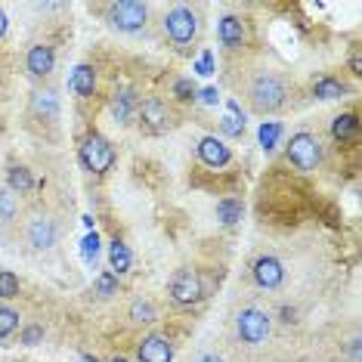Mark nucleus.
<instances>
[{
    "mask_svg": "<svg viewBox=\"0 0 362 362\" xmlns=\"http://www.w3.org/2000/svg\"><path fill=\"white\" fill-rule=\"evenodd\" d=\"M238 90H242L245 103H248L251 112L257 115H276L288 105V96H291V81L285 78V71L269 69V65H257L251 69L245 81H238Z\"/></svg>",
    "mask_w": 362,
    "mask_h": 362,
    "instance_id": "obj_1",
    "label": "nucleus"
},
{
    "mask_svg": "<svg viewBox=\"0 0 362 362\" xmlns=\"http://www.w3.org/2000/svg\"><path fill=\"white\" fill-rule=\"evenodd\" d=\"M204 28V10L192 4H174L161 16V31L164 40L174 47L177 53H192Z\"/></svg>",
    "mask_w": 362,
    "mask_h": 362,
    "instance_id": "obj_2",
    "label": "nucleus"
},
{
    "mask_svg": "<svg viewBox=\"0 0 362 362\" xmlns=\"http://www.w3.org/2000/svg\"><path fill=\"white\" fill-rule=\"evenodd\" d=\"M149 4H139V0H118V4L105 6V25L118 35H139L149 25Z\"/></svg>",
    "mask_w": 362,
    "mask_h": 362,
    "instance_id": "obj_3",
    "label": "nucleus"
},
{
    "mask_svg": "<svg viewBox=\"0 0 362 362\" xmlns=\"http://www.w3.org/2000/svg\"><path fill=\"white\" fill-rule=\"evenodd\" d=\"M233 325H235V337L242 344H248V347H260L273 334V316L260 307H242L235 313Z\"/></svg>",
    "mask_w": 362,
    "mask_h": 362,
    "instance_id": "obj_4",
    "label": "nucleus"
},
{
    "mask_svg": "<svg viewBox=\"0 0 362 362\" xmlns=\"http://www.w3.org/2000/svg\"><path fill=\"white\" fill-rule=\"evenodd\" d=\"M136 124H139V130H146V134H152V136L164 134V130H170L177 124L174 105L168 100H161V96H146V100H139Z\"/></svg>",
    "mask_w": 362,
    "mask_h": 362,
    "instance_id": "obj_5",
    "label": "nucleus"
},
{
    "mask_svg": "<svg viewBox=\"0 0 362 362\" xmlns=\"http://www.w3.org/2000/svg\"><path fill=\"white\" fill-rule=\"evenodd\" d=\"M285 155L298 170L310 174V170H316L319 161H322V143H319V136L310 134V130H298V134H291V139L285 143Z\"/></svg>",
    "mask_w": 362,
    "mask_h": 362,
    "instance_id": "obj_6",
    "label": "nucleus"
},
{
    "mask_svg": "<svg viewBox=\"0 0 362 362\" xmlns=\"http://www.w3.org/2000/svg\"><path fill=\"white\" fill-rule=\"evenodd\" d=\"M78 158H81V164H84L90 174H105V170H112V164H115L118 155H115V146L105 136L87 134L84 139H81V146H78Z\"/></svg>",
    "mask_w": 362,
    "mask_h": 362,
    "instance_id": "obj_7",
    "label": "nucleus"
},
{
    "mask_svg": "<svg viewBox=\"0 0 362 362\" xmlns=\"http://www.w3.org/2000/svg\"><path fill=\"white\" fill-rule=\"evenodd\" d=\"M22 238H25V245L31 251H50L56 242H59V223H56L53 214H31L25 220V226H22Z\"/></svg>",
    "mask_w": 362,
    "mask_h": 362,
    "instance_id": "obj_8",
    "label": "nucleus"
},
{
    "mask_svg": "<svg viewBox=\"0 0 362 362\" xmlns=\"http://www.w3.org/2000/svg\"><path fill=\"white\" fill-rule=\"evenodd\" d=\"M168 298L174 303H180V307H192V303H199L204 298V285H202L199 269H192V267L177 269L168 282Z\"/></svg>",
    "mask_w": 362,
    "mask_h": 362,
    "instance_id": "obj_9",
    "label": "nucleus"
},
{
    "mask_svg": "<svg viewBox=\"0 0 362 362\" xmlns=\"http://www.w3.org/2000/svg\"><path fill=\"white\" fill-rule=\"evenodd\" d=\"M28 118L37 124H56L59 121V93L53 87H37L28 100Z\"/></svg>",
    "mask_w": 362,
    "mask_h": 362,
    "instance_id": "obj_10",
    "label": "nucleus"
},
{
    "mask_svg": "<svg viewBox=\"0 0 362 362\" xmlns=\"http://www.w3.org/2000/svg\"><path fill=\"white\" fill-rule=\"evenodd\" d=\"M251 276H254V282H257V288H263V291H276V288H282V282H285V267L279 257H273V254H263V257L254 260Z\"/></svg>",
    "mask_w": 362,
    "mask_h": 362,
    "instance_id": "obj_11",
    "label": "nucleus"
},
{
    "mask_svg": "<svg viewBox=\"0 0 362 362\" xmlns=\"http://www.w3.org/2000/svg\"><path fill=\"white\" fill-rule=\"evenodd\" d=\"M217 37H220V47H223L226 53H235L242 50L245 44H248V22L242 19V16H223L217 25Z\"/></svg>",
    "mask_w": 362,
    "mask_h": 362,
    "instance_id": "obj_12",
    "label": "nucleus"
},
{
    "mask_svg": "<svg viewBox=\"0 0 362 362\" xmlns=\"http://www.w3.org/2000/svg\"><path fill=\"white\" fill-rule=\"evenodd\" d=\"M53 69H56V50H53L50 44L28 47V53H25V71H28V78L47 81V78L53 75Z\"/></svg>",
    "mask_w": 362,
    "mask_h": 362,
    "instance_id": "obj_13",
    "label": "nucleus"
},
{
    "mask_svg": "<svg viewBox=\"0 0 362 362\" xmlns=\"http://www.w3.org/2000/svg\"><path fill=\"white\" fill-rule=\"evenodd\" d=\"M136 359L139 362H170L174 359V344L161 334H149L136 347Z\"/></svg>",
    "mask_w": 362,
    "mask_h": 362,
    "instance_id": "obj_14",
    "label": "nucleus"
},
{
    "mask_svg": "<svg viewBox=\"0 0 362 362\" xmlns=\"http://www.w3.org/2000/svg\"><path fill=\"white\" fill-rule=\"evenodd\" d=\"M199 158L208 164V168H226V164L233 161V149H229L220 136H202L199 139Z\"/></svg>",
    "mask_w": 362,
    "mask_h": 362,
    "instance_id": "obj_15",
    "label": "nucleus"
},
{
    "mask_svg": "<svg viewBox=\"0 0 362 362\" xmlns=\"http://www.w3.org/2000/svg\"><path fill=\"white\" fill-rule=\"evenodd\" d=\"M139 100H143V96H136V90H124V93L115 96V100H112L115 121H118V124H130V121H136Z\"/></svg>",
    "mask_w": 362,
    "mask_h": 362,
    "instance_id": "obj_16",
    "label": "nucleus"
},
{
    "mask_svg": "<svg viewBox=\"0 0 362 362\" xmlns=\"http://www.w3.org/2000/svg\"><path fill=\"white\" fill-rule=\"evenodd\" d=\"M69 87H71V93H75L78 100L93 96V90H96V69H93V65H78V69L71 71Z\"/></svg>",
    "mask_w": 362,
    "mask_h": 362,
    "instance_id": "obj_17",
    "label": "nucleus"
},
{
    "mask_svg": "<svg viewBox=\"0 0 362 362\" xmlns=\"http://www.w3.org/2000/svg\"><path fill=\"white\" fill-rule=\"evenodd\" d=\"M158 319V307L149 298H134L127 303V322L130 325H152Z\"/></svg>",
    "mask_w": 362,
    "mask_h": 362,
    "instance_id": "obj_18",
    "label": "nucleus"
},
{
    "mask_svg": "<svg viewBox=\"0 0 362 362\" xmlns=\"http://www.w3.org/2000/svg\"><path fill=\"white\" fill-rule=\"evenodd\" d=\"M19 220V195L10 186H0V229H10Z\"/></svg>",
    "mask_w": 362,
    "mask_h": 362,
    "instance_id": "obj_19",
    "label": "nucleus"
},
{
    "mask_svg": "<svg viewBox=\"0 0 362 362\" xmlns=\"http://www.w3.org/2000/svg\"><path fill=\"white\" fill-rule=\"evenodd\" d=\"M344 93H347V84H344L341 78H332V75L319 78L316 84H313V96H316V100H341Z\"/></svg>",
    "mask_w": 362,
    "mask_h": 362,
    "instance_id": "obj_20",
    "label": "nucleus"
},
{
    "mask_svg": "<svg viewBox=\"0 0 362 362\" xmlns=\"http://www.w3.org/2000/svg\"><path fill=\"white\" fill-rule=\"evenodd\" d=\"M356 127H359V121H356V115L353 112L337 115V118L332 121V136L337 139V143H347V139L356 136Z\"/></svg>",
    "mask_w": 362,
    "mask_h": 362,
    "instance_id": "obj_21",
    "label": "nucleus"
},
{
    "mask_svg": "<svg viewBox=\"0 0 362 362\" xmlns=\"http://www.w3.org/2000/svg\"><path fill=\"white\" fill-rule=\"evenodd\" d=\"M22 325V313L13 307H0V337H10Z\"/></svg>",
    "mask_w": 362,
    "mask_h": 362,
    "instance_id": "obj_22",
    "label": "nucleus"
},
{
    "mask_svg": "<svg viewBox=\"0 0 362 362\" xmlns=\"http://www.w3.org/2000/svg\"><path fill=\"white\" fill-rule=\"evenodd\" d=\"M109 260H112L115 273H127V269H130V251H127V245L115 242L112 248H109Z\"/></svg>",
    "mask_w": 362,
    "mask_h": 362,
    "instance_id": "obj_23",
    "label": "nucleus"
},
{
    "mask_svg": "<svg viewBox=\"0 0 362 362\" xmlns=\"http://www.w3.org/2000/svg\"><path fill=\"white\" fill-rule=\"evenodd\" d=\"M217 214H220V220H223L226 226H233L238 217H242V202L238 199H223L217 204Z\"/></svg>",
    "mask_w": 362,
    "mask_h": 362,
    "instance_id": "obj_24",
    "label": "nucleus"
},
{
    "mask_svg": "<svg viewBox=\"0 0 362 362\" xmlns=\"http://www.w3.org/2000/svg\"><path fill=\"white\" fill-rule=\"evenodd\" d=\"M31 186H35V183H31V174H28L25 168H13L10 170V189H13L16 195L31 192Z\"/></svg>",
    "mask_w": 362,
    "mask_h": 362,
    "instance_id": "obj_25",
    "label": "nucleus"
},
{
    "mask_svg": "<svg viewBox=\"0 0 362 362\" xmlns=\"http://www.w3.org/2000/svg\"><path fill=\"white\" fill-rule=\"evenodd\" d=\"M93 291L100 294V298H112V294H118V279H115L112 273H103L93 282Z\"/></svg>",
    "mask_w": 362,
    "mask_h": 362,
    "instance_id": "obj_26",
    "label": "nucleus"
},
{
    "mask_svg": "<svg viewBox=\"0 0 362 362\" xmlns=\"http://www.w3.org/2000/svg\"><path fill=\"white\" fill-rule=\"evenodd\" d=\"M19 294V279H16L13 273H0V298L10 300Z\"/></svg>",
    "mask_w": 362,
    "mask_h": 362,
    "instance_id": "obj_27",
    "label": "nucleus"
},
{
    "mask_svg": "<svg viewBox=\"0 0 362 362\" xmlns=\"http://www.w3.org/2000/svg\"><path fill=\"white\" fill-rule=\"evenodd\" d=\"M40 337H44V325H28L25 332L19 334V341L25 344V347H35V344L40 341Z\"/></svg>",
    "mask_w": 362,
    "mask_h": 362,
    "instance_id": "obj_28",
    "label": "nucleus"
},
{
    "mask_svg": "<svg viewBox=\"0 0 362 362\" xmlns=\"http://www.w3.org/2000/svg\"><path fill=\"white\" fill-rule=\"evenodd\" d=\"M279 130H282V127H279V124H263V130H260V139H263V146H267V149H273V143H276V136H279Z\"/></svg>",
    "mask_w": 362,
    "mask_h": 362,
    "instance_id": "obj_29",
    "label": "nucleus"
},
{
    "mask_svg": "<svg viewBox=\"0 0 362 362\" xmlns=\"http://www.w3.org/2000/svg\"><path fill=\"white\" fill-rule=\"evenodd\" d=\"M96 251H100V238H96V233H93V235L84 238V257L87 260H96Z\"/></svg>",
    "mask_w": 362,
    "mask_h": 362,
    "instance_id": "obj_30",
    "label": "nucleus"
},
{
    "mask_svg": "<svg viewBox=\"0 0 362 362\" xmlns=\"http://www.w3.org/2000/svg\"><path fill=\"white\" fill-rule=\"evenodd\" d=\"M223 130L226 134H233V136H242L245 124H235V118H223Z\"/></svg>",
    "mask_w": 362,
    "mask_h": 362,
    "instance_id": "obj_31",
    "label": "nucleus"
},
{
    "mask_svg": "<svg viewBox=\"0 0 362 362\" xmlns=\"http://www.w3.org/2000/svg\"><path fill=\"white\" fill-rule=\"evenodd\" d=\"M177 93H180V100H192V93L195 90L186 84V81H177Z\"/></svg>",
    "mask_w": 362,
    "mask_h": 362,
    "instance_id": "obj_32",
    "label": "nucleus"
},
{
    "mask_svg": "<svg viewBox=\"0 0 362 362\" xmlns=\"http://www.w3.org/2000/svg\"><path fill=\"white\" fill-rule=\"evenodd\" d=\"M195 362H226V359H223V356H217V353H202V356L195 359Z\"/></svg>",
    "mask_w": 362,
    "mask_h": 362,
    "instance_id": "obj_33",
    "label": "nucleus"
},
{
    "mask_svg": "<svg viewBox=\"0 0 362 362\" xmlns=\"http://www.w3.org/2000/svg\"><path fill=\"white\" fill-rule=\"evenodd\" d=\"M202 75H211V53H204L202 59Z\"/></svg>",
    "mask_w": 362,
    "mask_h": 362,
    "instance_id": "obj_34",
    "label": "nucleus"
},
{
    "mask_svg": "<svg viewBox=\"0 0 362 362\" xmlns=\"http://www.w3.org/2000/svg\"><path fill=\"white\" fill-rule=\"evenodd\" d=\"M350 69H353V75H362V71H359V69H362V65H359V53L350 59Z\"/></svg>",
    "mask_w": 362,
    "mask_h": 362,
    "instance_id": "obj_35",
    "label": "nucleus"
},
{
    "mask_svg": "<svg viewBox=\"0 0 362 362\" xmlns=\"http://www.w3.org/2000/svg\"><path fill=\"white\" fill-rule=\"evenodd\" d=\"M6 35V13H4V6H0V37Z\"/></svg>",
    "mask_w": 362,
    "mask_h": 362,
    "instance_id": "obj_36",
    "label": "nucleus"
},
{
    "mask_svg": "<svg viewBox=\"0 0 362 362\" xmlns=\"http://www.w3.org/2000/svg\"><path fill=\"white\" fill-rule=\"evenodd\" d=\"M202 96H204V100H208V103H214V100H217V90H204Z\"/></svg>",
    "mask_w": 362,
    "mask_h": 362,
    "instance_id": "obj_37",
    "label": "nucleus"
},
{
    "mask_svg": "<svg viewBox=\"0 0 362 362\" xmlns=\"http://www.w3.org/2000/svg\"><path fill=\"white\" fill-rule=\"evenodd\" d=\"M115 362H124V359H115Z\"/></svg>",
    "mask_w": 362,
    "mask_h": 362,
    "instance_id": "obj_38",
    "label": "nucleus"
}]
</instances>
